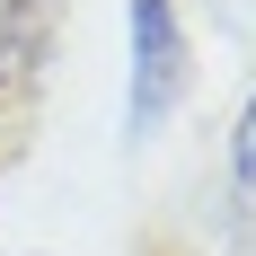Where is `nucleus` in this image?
Returning <instances> with one entry per match:
<instances>
[{
  "mask_svg": "<svg viewBox=\"0 0 256 256\" xmlns=\"http://www.w3.org/2000/svg\"><path fill=\"white\" fill-rule=\"evenodd\" d=\"M44 71V0H0V88Z\"/></svg>",
  "mask_w": 256,
  "mask_h": 256,
  "instance_id": "f03ea898",
  "label": "nucleus"
},
{
  "mask_svg": "<svg viewBox=\"0 0 256 256\" xmlns=\"http://www.w3.org/2000/svg\"><path fill=\"white\" fill-rule=\"evenodd\" d=\"M177 98H186V26H177V0H132V132L168 124Z\"/></svg>",
  "mask_w": 256,
  "mask_h": 256,
  "instance_id": "f257e3e1",
  "label": "nucleus"
},
{
  "mask_svg": "<svg viewBox=\"0 0 256 256\" xmlns=\"http://www.w3.org/2000/svg\"><path fill=\"white\" fill-rule=\"evenodd\" d=\"M18 256H36V248H18Z\"/></svg>",
  "mask_w": 256,
  "mask_h": 256,
  "instance_id": "20e7f679",
  "label": "nucleus"
},
{
  "mask_svg": "<svg viewBox=\"0 0 256 256\" xmlns=\"http://www.w3.org/2000/svg\"><path fill=\"white\" fill-rule=\"evenodd\" d=\"M230 168H238V186H256V98L238 106V124H230Z\"/></svg>",
  "mask_w": 256,
  "mask_h": 256,
  "instance_id": "7ed1b4c3",
  "label": "nucleus"
}]
</instances>
